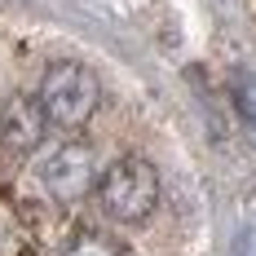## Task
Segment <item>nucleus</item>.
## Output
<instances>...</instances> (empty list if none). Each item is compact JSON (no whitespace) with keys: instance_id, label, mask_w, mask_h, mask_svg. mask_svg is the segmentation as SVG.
I'll use <instances>...</instances> for the list:
<instances>
[{"instance_id":"5","label":"nucleus","mask_w":256,"mask_h":256,"mask_svg":"<svg viewBox=\"0 0 256 256\" xmlns=\"http://www.w3.org/2000/svg\"><path fill=\"white\" fill-rule=\"evenodd\" d=\"M62 256H124V248H120L110 234L84 230V234H76V238L66 243V252H62Z\"/></svg>"},{"instance_id":"3","label":"nucleus","mask_w":256,"mask_h":256,"mask_svg":"<svg viewBox=\"0 0 256 256\" xmlns=\"http://www.w3.org/2000/svg\"><path fill=\"white\" fill-rule=\"evenodd\" d=\"M40 181L58 204H80L88 190H93V150L84 142H66L44 159Z\"/></svg>"},{"instance_id":"6","label":"nucleus","mask_w":256,"mask_h":256,"mask_svg":"<svg viewBox=\"0 0 256 256\" xmlns=\"http://www.w3.org/2000/svg\"><path fill=\"white\" fill-rule=\"evenodd\" d=\"M252 124H256V120H252Z\"/></svg>"},{"instance_id":"4","label":"nucleus","mask_w":256,"mask_h":256,"mask_svg":"<svg viewBox=\"0 0 256 256\" xmlns=\"http://www.w3.org/2000/svg\"><path fill=\"white\" fill-rule=\"evenodd\" d=\"M44 132H49V120H44V110H40L36 98L14 93L0 106V146L9 154H31L44 142Z\"/></svg>"},{"instance_id":"2","label":"nucleus","mask_w":256,"mask_h":256,"mask_svg":"<svg viewBox=\"0 0 256 256\" xmlns=\"http://www.w3.org/2000/svg\"><path fill=\"white\" fill-rule=\"evenodd\" d=\"M98 98H102L98 76L84 62H53L49 71H44V80H40V93H36L44 120L58 124V128L88 124V115L98 110Z\"/></svg>"},{"instance_id":"1","label":"nucleus","mask_w":256,"mask_h":256,"mask_svg":"<svg viewBox=\"0 0 256 256\" xmlns=\"http://www.w3.org/2000/svg\"><path fill=\"white\" fill-rule=\"evenodd\" d=\"M98 204H102L106 216L124 221V226H137L146 221L154 208H159V172H154L146 159L137 154H124L98 177Z\"/></svg>"}]
</instances>
